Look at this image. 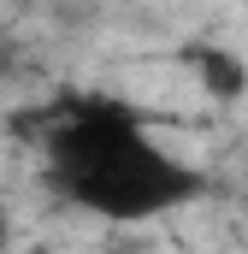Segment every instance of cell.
I'll use <instances>...</instances> for the list:
<instances>
[{
    "label": "cell",
    "mask_w": 248,
    "mask_h": 254,
    "mask_svg": "<svg viewBox=\"0 0 248 254\" xmlns=\"http://www.w3.org/2000/svg\"><path fill=\"white\" fill-rule=\"evenodd\" d=\"M12 130L42 148L48 190L101 225H148L207 190V178L172 154L119 95L65 89L42 107H24Z\"/></svg>",
    "instance_id": "obj_1"
},
{
    "label": "cell",
    "mask_w": 248,
    "mask_h": 254,
    "mask_svg": "<svg viewBox=\"0 0 248 254\" xmlns=\"http://www.w3.org/2000/svg\"><path fill=\"white\" fill-rule=\"evenodd\" d=\"M0 254H12V219H6V201H0Z\"/></svg>",
    "instance_id": "obj_4"
},
{
    "label": "cell",
    "mask_w": 248,
    "mask_h": 254,
    "mask_svg": "<svg viewBox=\"0 0 248 254\" xmlns=\"http://www.w3.org/2000/svg\"><path fill=\"white\" fill-rule=\"evenodd\" d=\"M178 60L189 65V77L201 83V95L213 101H243L248 95V65L231 54V48H213V42H184Z\"/></svg>",
    "instance_id": "obj_2"
},
{
    "label": "cell",
    "mask_w": 248,
    "mask_h": 254,
    "mask_svg": "<svg viewBox=\"0 0 248 254\" xmlns=\"http://www.w3.org/2000/svg\"><path fill=\"white\" fill-rule=\"evenodd\" d=\"M18 71H24V48H18L12 36H0V83H6V77H18Z\"/></svg>",
    "instance_id": "obj_3"
}]
</instances>
